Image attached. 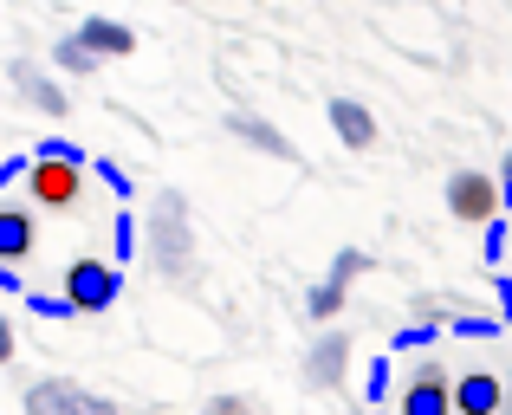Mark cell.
<instances>
[{"label":"cell","instance_id":"1","mask_svg":"<svg viewBox=\"0 0 512 415\" xmlns=\"http://www.w3.org/2000/svg\"><path fill=\"white\" fill-rule=\"evenodd\" d=\"M26 195H33V208L72 214L78 202H85V163H59V156H33V169H26Z\"/></svg>","mask_w":512,"mask_h":415},{"label":"cell","instance_id":"2","mask_svg":"<svg viewBox=\"0 0 512 415\" xmlns=\"http://www.w3.org/2000/svg\"><path fill=\"white\" fill-rule=\"evenodd\" d=\"M117 292H124V273H117V266H104V260H72L65 266V305H72L78 318L85 312H111Z\"/></svg>","mask_w":512,"mask_h":415},{"label":"cell","instance_id":"3","mask_svg":"<svg viewBox=\"0 0 512 415\" xmlns=\"http://www.w3.org/2000/svg\"><path fill=\"white\" fill-rule=\"evenodd\" d=\"M26 415H117L111 396H91L85 383H65V377H46L26 390Z\"/></svg>","mask_w":512,"mask_h":415},{"label":"cell","instance_id":"4","mask_svg":"<svg viewBox=\"0 0 512 415\" xmlns=\"http://www.w3.org/2000/svg\"><path fill=\"white\" fill-rule=\"evenodd\" d=\"M448 214H454V221L487 227L493 214H500V182H493L487 169H461V176H448Z\"/></svg>","mask_w":512,"mask_h":415},{"label":"cell","instance_id":"5","mask_svg":"<svg viewBox=\"0 0 512 415\" xmlns=\"http://www.w3.org/2000/svg\"><path fill=\"white\" fill-rule=\"evenodd\" d=\"M402 415H454V377L435 357L409 370V383H402Z\"/></svg>","mask_w":512,"mask_h":415},{"label":"cell","instance_id":"6","mask_svg":"<svg viewBox=\"0 0 512 415\" xmlns=\"http://www.w3.org/2000/svg\"><path fill=\"white\" fill-rule=\"evenodd\" d=\"M150 234H156V260H163L169 273H182V260H188V214H182V195H175V189L156 202Z\"/></svg>","mask_w":512,"mask_h":415},{"label":"cell","instance_id":"7","mask_svg":"<svg viewBox=\"0 0 512 415\" xmlns=\"http://www.w3.org/2000/svg\"><path fill=\"white\" fill-rule=\"evenodd\" d=\"M500 409H506V377H493V370L454 377V415H500Z\"/></svg>","mask_w":512,"mask_h":415},{"label":"cell","instance_id":"8","mask_svg":"<svg viewBox=\"0 0 512 415\" xmlns=\"http://www.w3.org/2000/svg\"><path fill=\"white\" fill-rule=\"evenodd\" d=\"M344 364H350V338L344 331H325V338L312 344V357H305V383H312V390H338Z\"/></svg>","mask_w":512,"mask_h":415},{"label":"cell","instance_id":"9","mask_svg":"<svg viewBox=\"0 0 512 415\" xmlns=\"http://www.w3.org/2000/svg\"><path fill=\"white\" fill-rule=\"evenodd\" d=\"M325 117H331V130H338V143H350V150H370V143H376V117H370V104H357V98H331V104H325Z\"/></svg>","mask_w":512,"mask_h":415},{"label":"cell","instance_id":"10","mask_svg":"<svg viewBox=\"0 0 512 415\" xmlns=\"http://www.w3.org/2000/svg\"><path fill=\"white\" fill-rule=\"evenodd\" d=\"M72 39L91 52V59H124V52H137V33H130V26H117V20H85Z\"/></svg>","mask_w":512,"mask_h":415},{"label":"cell","instance_id":"11","mask_svg":"<svg viewBox=\"0 0 512 415\" xmlns=\"http://www.w3.org/2000/svg\"><path fill=\"white\" fill-rule=\"evenodd\" d=\"M13 85H20V98H26V104H39L46 117H65V111H72V104H65V91L52 85V78L39 72V65H26V59L13 65Z\"/></svg>","mask_w":512,"mask_h":415},{"label":"cell","instance_id":"12","mask_svg":"<svg viewBox=\"0 0 512 415\" xmlns=\"http://www.w3.org/2000/svg\"><path fill=\"white\" fill-rule=\"evenodd\" d=\"M33 240H39V227H33V208H0V260H26L33 253Z\"/></svg>","mask_w":512,"mask_h":415},{"label":"cell","instance_id":"13","mask_svg":"<svg viewBox=\"0 0 512 415\" xmlns=\"http://www.w3.org/2000/svg\"><path fill=\"white\" fill-rule=\"evenodd\" d=\"M227 130H234V137H247V143H260L266 156H279V163H292V143L279 137V130L266 124V117H247V111H234V117H227Z\"/></svg>","mask_w":512,"mask_h":415},{"label":"cell","instance_id":"14","mask_svg":"<svg viewBox=\"0 0 512 415\" xmlns=\"http://www.w3.org/2000/svg\"><path fill=\"white\" fill-rule=\"evenodd\" d=\"M389 383H396V364H389V357H370V370H363V403H370V409H383Z\"/></svg>","mask_w":512,"mask_h":415},{"label":"cell","instance_id":"15","mask_svg":"<svg viewBox=\"0 0 512 415\" xmlns=\"http://www.w3.org/2000/svg\"><path fill=\"white\" fill-rule=\"evenodd\" d=\"M344 299H350V292H344V286H331V279H325V286H312V299H305V312H312L318 325H331V318L344 312Z\"/></svg>","mask_w":512,"mask_h":415},{"label":"cell","instance_id":"16","mask_svg":"<svg viewBox=\"0 0 512 415\" xmlns=\"http://www.w3.org/2000/svg\"><path fill=\"white\" fill-rule=\"evenodd\" d=\"M370 273V253H357V247H344L338 260H331V286H344L350 292V279H363Z\"/></svg>","mask_w":512,"mask_h":415},{"label":"cell","instance_id":"17","mask_svg":"<svg viewBox=\"0 0 512 415\" xmlns=\"http://www.w3.org/2000/svg\"><path fill=\"white\" fill-rule=\"evenodd\" d=\"M448 325H454V338H500V318H480V312H454L448 318Z\"/></svg>","mask_w":512,"mask_h":415},{"label":"cell","instance_id":"18","mask_svg":"<svg viewBox=\"0 0 512 415\" xmlns=\"http://www.w3.org/2000/svg\"><path fill=\"white\" fill-rule=\"evenodd\" d=\"M111 253H117V260H137V214H117V227H111Z\"/></svg>","mask_w":512,"mask_h":415},{"label":"cell","instance_id":"19","mask_svg":"<svg viewBox=\"0 0 512 415\" xmlns=\"http://www.w3.org/2000/svg\"><path fill=\"white\" fill-rule=\"evenodd\" d=\"M26 312H39V318H78L72 305H65V292H26Z\"/></svg>","mask_w":512,"mask_h":415},{"label":"cell","instance_id":"20","mask_svg":"<svg viewBox=\"0 0 512 415\" xmlns=\"http://www.w3.org/2000/svg\"><path fill=\"white\" fill-rule=\"evenodd\" d=\"M52 59H59V72H91V65H98L85 46H78V39H59V46H52Z\"/></svg>","mask_w":512,"mask_h":415},{"label":"cell","instance_id":"21","mask_svg":"<svg viewBox=\"0 0 512 415\" xmlns=\"http://www.w3.org/2000/svg\"><path fill=\"white\" fill-rule=\"evenodd\" d=\"M389 344H396V351H428V344H435V325H428V318H415V325H402Z\"/></svg>","mask_w":512,"mask_h":415},{"label":"cell","instance_id":"22","mask_svg":"<svg viewBox=\"0 0 512 415\" xmlns=\"http://www.w3.org/2000/svg\"><path fill=\"white\" fill-rule=\"evenodd\" d=\"M480 253H487V260H506V214H493V221L480 227Z\"/></svg>","mask_w":512,"mask_h":415},{"label":"cell","instance_id":"23","mask_svg":"<svg viewBox=\"0 0 512 415\" xmlns=\"http://www.w3.org/2000/svg\"><path fill=\"white\" fill-rule=\"evenodd\" d=\"M91 169H98V182H104L111 195H124V202H130V176H124V169L111 163V156H91Z\"/></svg>","mask_w":512,"mask_h":415},{"label":"cell","instance_id":"24","mask_svg":"<svg viewBox=\"0 0 512 415\" xmlns=\"http://www.w3.org/2000/svg\"><path fill=\"white\" fill-rule=\"evenodd\" d=\"M33 156H59V163H85V150H78V143H65V137H46V143H39Z\"/></svg>","mask_w":512,"mask_h":415},{"label":"cell","instance_id":"25","mask_svg":"<svg viewBox=\"0 0 512 415\" xmlns=\"http://www.w3.org/2000/svg\"><path fill=\"white\" fill-rule=\"evenodd\" d=\"M26 169H33V156H7V163H0V189H13Z\"/></svg>","mask_w":512,"mask_h":415},{"label":"cell","instance_id":"26","mask_svg":"<svg viewBox=\"0 0 512 415\" xmlns=\"http://www.w3.org/2000/svg\"><path fill=\"white\" fill-rule=\"evenodd\" d=\"M208 415H253V403H247V396H214Z\"/></svg>","mask_w":512,"mask_h":415},{"label":"cell","instance_id":"27","mask_svg":"<svg viewBox=\"0 0 512 415\" xmlns=\"http://www.w3.org/2000/svg\"><path fill=\"white\" fill-rule=\"evenodd\" d=\"M493 299H500V325H512V279L493 273Z\"/></svg>","mask_w":512,"mask_h":415},{"label":"cell","instance_id":"28","mask_svg":"<svg viewBox=\"0 0 512 415\" xmlns=\"http://www.w3.org/2000/svg\"><path fill=\"white\" fill-rule=\"evenodd\" d=\"M0 364H13V325L0 318Z\"/></svg>","mask_w":512,"mask_h":415},{"label":"cell","instance_id":"29","mask_svg":"<svg viewBox=\"0 0 512 415\" xmlns=\"http://www.w3.org/2000/svg\"><path fill=\"white\" fill-rule=\"evenodd\" d=\"M0 292H20V273H13L7 260H0Z\"/></svg>","mask_w":512,"mask_h":415},{"label":"cell","instance_id":"30","mask_svg":"<svg viewBox=\"0 0 512 415\" xmlns=\"http://www.w3.org/2000/svg\"><path fill=\"white\" fill-rule=\"evenodd\" d=\"M506 396H512V377H506Z\"/></svg>","mask_w":512,"mask_h":415}]
</instances>
